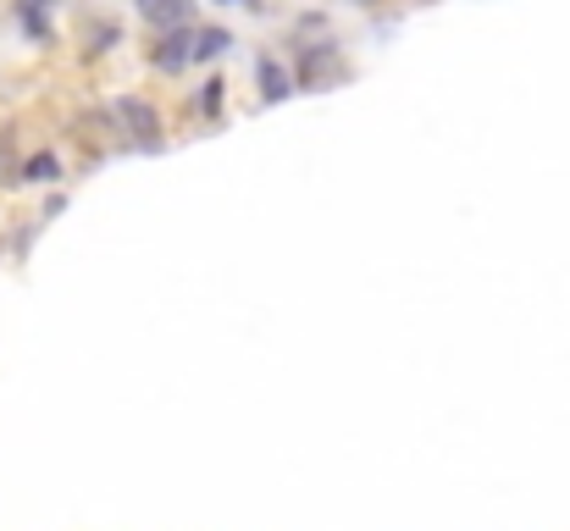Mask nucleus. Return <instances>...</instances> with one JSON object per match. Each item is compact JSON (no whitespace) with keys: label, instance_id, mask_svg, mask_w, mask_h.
I'll use <instances>...</instances> for the list:
<instances>
[{"label":"nucleus","instance_id":"obj_11","mask_svg":"<svg viewBox=\"0 0 570 531\" xmlns=\"http://www.w3.org/2000/svg\"><path fill=\"white\" fill-rule=\"evenodd\" d=\"M17 161H22L17 122H11V117H0V188H17Z\"/></svg>","mask_w":570,"mask_h":531},{"label":"nucleus","instance_id":"obj_14","mask_svg":"<svg viewBox=\"0 0 570 531\" xmlns=\"http://www.w3.org/2000/svg\"><path fill=\"white\" fill-rule=\"evenodd\" d=\"M50 6H61V0H50Z\"/></svg>","mask_w":570,"mask_h":531},{"label":"nucleus","instance_id":"obj_5","mask_svg":"<svg viewBox=\"0 0 570 531\" xmlns=\"http://www.w3.org/2000/svg\"><path fill=\"white\" fill-rule=\"evenodd\" d=\"M56 183H67L61 150H50V145L22 150V161H17V188H56Z\"/></svg>","mask_w":570,"mask_h":531},{"label":"nucleus","instance_id":"obj_10","mask_svg":"<svg viewBox=\"0 0 570 531\" xmlns=\"http://www.w3.org/2000/svg\"><path fill=\"white\" fill-rule=\"evenodd\" d=\"M139 11H145V28H150V33H161V28L189 22L194 0H139Z\"/></svg>","mask_w":570,"mask_h":531},{"label":"nucleus","instance_id":"obj_2","mask_svg":"<svg viewBox=\"0 0 570 531\" xmlns=\"http://www.w3.org/2000/svg\"><path fill=\"white\" fill-rule=\"evenodd\" d=\"M111 106V122H117V139L139 156H161L167 150V117H161V100H150L145 89H122L106 100Z\"/></svg>","mask_w":570,"mask_h":531},{"label":"nucleus","instance_id":"obj_8","mask_svg":"<svg viewBox=\"0 0 570 531\" xmlns=\"http://www.w3.org/2000/svg\"><path fill=\"white\" fill-rule=\"evenodd\" d=\"M255 83H261V106H277V100L294 95V78H288V67L272 50H255Z\"/></svg>","mask_w":570,"mask_h":531},{"label":"nucleus","instance_id":"obj_6","mask_svg":"<svg viewBox=\"0 0 570 531\" xmlns=\"http://www.w3.org/2000/svg\"><path fill=\"white\" fill-rule=\"evenodd\" d=\"M11 22L22 28V39L28 45H39V50H56V17H50V0H11Z\"/></svg>","mask_w":570,"mask_h":531},{"label":"nucleus","instance_id":"obj_13","mask_svg":"<svg viewBox=\"0 0 570 531\" xmlns=\"http://www.w3.org/2000/svg\"><path fill=\"white\" fill-rule=\"evenodd\" d=\"M350 6H361V11H377L382 0H350Z\"/></svg>","mask_w":570,"mask_h":531},{"label":"nucleus","instance_id":"obj_9","mask_svg":"<svg viewBox=\"0 0 570 531\" xmlns=\"http://www.w3.org/2000/svg\"><path fill=\"white\" fill-rule=\"evenodd\" d=\"M233 50V28L222 22H194V50H189V67H210Z\"/></svg>","mask_w":570,"mask_h":531},{"label":"nucleus","instance_id":"obj_1","mask_svg":"<svg viewBox=\"0 0 570 531\" xmlns=\"http://www.w3.org/2000/svg\"><path fill=\"white\" fill-rule=\"evenodd\" d=\"M288 78L294 95H322L338 78H355V67L344 61V39L338 33H316V39H288Z\"/></svg>","mask_w":570,"mask_h":531},{"label":"nucleus","instance_id":"obj_4","mask_svg":"<svg viewBox=\"0 0 570 531\" xmlns=\"http://www.w3.org/2000/svg\"><path fill=\"white\" fill-rule=\"evenodd\" d=\"M189 50H194V22H178V28L150 33L145 61H150L156 78H184V72H189Z\"/></svg>","mask_w":570,"mask_h":531},{"label":"nucleus","instance_id":"obj_3","mask_svg":"<svg viewBox=\"0 0 570 531\" xmlns=\"http://www.w3.org/2000/svg\"><path fill=\"white\" fill-rule=\"evenodd\" d=\"M122 45H128V22H122L117 11H83V17H78V61H83V67L111 61Z\"/></svg>","mask_w":570,"mask_h":531},{"label":"nucleus","instance_id":"obj_7","mask_svg":"<svg viewBox=\"0 0 570 531\" xmlns=\"http://www.w3.org/2000/svg\"><path fill=\"white\" fill-rule=\"evenodd\" d=\"M222 106H227V78H222V72H205V83H194L189 100H184V117H189L194 128H199V122L216 128V122H222Z\"/></svg>","mask_w":570,"mask_h":531},{"label":"nucleus","instance_id":"obj_12","mask_svg":"<svg viewBox=\"0 0 570 531\" xmlns=\"http://www.w3.org/2000/svg\"><path fill=\"white\" fill-rule=\"evenodd\" d=\"M222 6H249L255 17H266V11H272V0H222Z\"/></svg>","mask_w":570,"mask_h":531}]
</instances>
